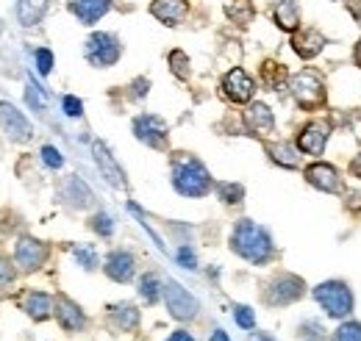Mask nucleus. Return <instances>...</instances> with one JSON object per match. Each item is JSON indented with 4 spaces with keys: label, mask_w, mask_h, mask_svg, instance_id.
<instances>
[{
    "label": "nucleus",
    "mask_w": 361,
    "mask_h": 341,
    "mask_svg": "<svg viewBox=\"0 0 361 341\" xmlns=\"http://www.w3.org/2000/svg\"><path fill=\"white\" fill-rule=\"evenodd\" d=\"M231 250L239 258H245L247 264H270L275 258V244L267 228H262L253 219H239L231 230Z\"/></svg>",
    "instance_id": "1"
},
{
    "label": "nucleus",
    "mask_w": 361,
    "mask_h": 341,
    "mask_svg": "<svg viewBox=\"0 0 361 341\" xmlns=\"http://www.w3.org/2000/svg\"><path fill=\"white\" fill-rule=\"evenodd\" d=\"M173 186L183 197H206L214 189V180L203 161H197L189 153H176L173 156Z\"/></svg>",
    "instance_id": "2"
},
{
    "label": "nucleus",
    "mask_w": 361,
    "mask_h": 341,
    "mask_svg": "<svg viewBox=\"0 0 361 341\" xmlns=\"http://www.w3.org/2000/svg\"><path fill=\"white\" fill-rule=\"evenodd\" d=\"M289 92L295 97V103L303 108V111H319L325 108L328 103V86L322 73H317L314 67H306L300 73H295L289 78Z\"/></svg>",
    "instance_id": "3"
},
{
    "label": "nucleus",
    "mask_w": 361,
    "mask_h": 341,
    "mask_svg": "<svg viewBox=\"0 0 361 341\" xmlns=\"http://www.w3.org/2000/svg\"><path fill=\"white\" fill-rule=\"evenodd\" d=\"M314 299L317 305L325 311L328 319H348L356 308V297H353V289L345 283V280H322L319 286H314Z\"/></svg>",
    "instance_id": "4"
},
{
    "label": "nucleus",
    "mask_w": 361,
    "mask_h": 341,
    "mask_svg": "<svg viewBox=\"0 0 361 341\" xmlns=\"http://www.w3.org/2000/svg\"><path fill=\"white\" fill-rule=\"evenodd\" d=\"M303 294H306L303 278H298V275H292V272H281V275H275L270 283H267V289H264V302H267L270 308H283V305H292V302L303 299Z\"/></svg>",
    "instance_id": "5"
},
{
    "label": "nucleus",
    "mask_w": 361,
    "mask_h": 341,
    "mask_svg": "<svg viewBox=\"0 0 361 341\" xmlns=\"http://www.w3.org/2000/svg\"><path fill=\"white\" fill-rule=\"evenodd\" d=\"M87 61H90L92 67H111V64H117L120 61V56H123V44L120 39L114 37V34H92L90 39H87Z\"/></svg>",
    "instance_id": "6"
},
{
    "label": "nucleus",
    "mask_w": 361,
    "mask_h": 341,
    "mask_svg": "<svg viewBox=\"0 0 361 341\" xmlns=\"http://www.w3.org/2000/svg\"><path fill=\"white\" fill-rule=\"evenodd\" d=\"M328 139H331V125L325 120H309L303 128L298 130L295 136V147L303 153V156H322L325 147H328Z\"/></svg>",
    "instance_id": "7"
},
{
    "label": "nucleus",
    "mask_w": 361,
    "mask_h": 341,
    "mask_svg": "<svg viewBox=\"0 0 361 341\" xmlns=\"http://www.w3.org/2000/svg\"><path fill=\"white\" fill-rule=\"evenodd\" d=\"M164 302H167V311H170L178 322L195 319L197 311H200V302L192 297L178 280H164Z\"/></svg>",
    "instance_id": "8"
},
{
    "label": "nucleus",
    "mask_w": 361,
    "mask_h": 341,
    "mask_svg": "<svg viewBox=\"0 0 361 341\" xmlns=\"http://www.w3.org/2000/svg\"><path fill=\"white\" fill-rule=\"evenodd\" d=\"M303 178L309 186H314L317 192H325V194H339L345 192V180L339 170L334 164H325V161H314L303 170Z\"/></svg>",
    "instance_id": "9"
},
{
    "label": "nucleus",
    "mask_w": 361,
    "mask_h": 341,
    "mask_svg": "<svg viewBox=\"0 0 361 341\" xmlns=\"http://www.w3.org/2000/svg\"><path fill=\"white\" fill-rule=\"evenodd\" d=\"M136 139L153 150H164L167 147V123L156 114H142L134 120Z\"/></svg>",
    "instance_id": "10"
},
{
    "label": "nucleus",
    "mask_w": 361,
    "mask_h": 341,
    "mask_svg": "<svg viewBox=\"0 0 361 341\" xmlns=\"http://www.w3.org/2000/svg\"><path fill=\"white\" fill-rule=\"evenodd\" d=\"M253 92H256V84H253V78L242 67H233L231 73H226V78H223V94H226L231 103L245 106V103L253 100Z\"/></svg>",
    "instance_id": "11"
},
{
    "label": "nucleus",
    "mask_w": 361,
    "mask_h": 341,
    "mask_svg": "<svg viewBox=\"0 0 361 341\" xmlns=\"http://www.w3.org/2000/svg\"><path fill=\"white\" fill-rule=\"evenodd\" d=\"M53 316L59 319L61 330H67V333H81L87 328V314L81 311L78 302H73L67 294H59L56 297V302H53Z\"/></svg>",
    "instance_id": "12"
},
{
    "label": "nucleus",
    "mask_w": 361,
    "mask_h": 341,
    "mask_svg": "<svg viewBox=\"0 0 361 341\" xmlns=\"http://www.w3.org/2000/svg\"><path fill=\"white\" fill-rule=\"evenodd\" d=\"M47 256H50V250H47L45 242L31 239V236L20 239V242H17V250H14V261H17V266H20V269H25V272H37V269L47 261Z\"/></svg>",
    "instance_id": "13"
},
{
    "label": "nucleus",
    "mask_w": 361,
    "mask_h": 341,
    "mask_svg": "<svg viewBox=\"0 0 361 341\" xmlns=\"http://www.w3.org/2000/svg\"><path fill=\"white\" fill-rule=\"evenodd\" d=\"M245 128L250 130L253 136H259V139H267L272 130H275V114L270 111V106L253 100L245 108Z\"/></svg>",
    "instance_id": "14"
},
{
    "label": "nucleus",
    "mask_w": 361,
    "mask_h": 341,
    "mask_svg": "<svg viewBox=\"0 0 361 341\" xmlns=\"http://www.w3.org/2000/svg\"><path fill=\"white\" fill-rule=\"evenodd\" d=\"M103 272L114 283H128V280H134L136 275V258L128 250H111L106 264H103Z\"/></svg>",
    "instance_id": "15"
},
{
    "label": "nucleus",
    "mask_w": 361,
    "mask_h": 341,
    "mask_svg": "<svg viewBox=\"0 0 361 341\" xmlns=\"http://www.w3.org/2000/svg\"><path fill=\"white\" fill-rule=\"evenodd\" d=\"M292 50L300 56V58H317L322 50H325V37H322V31H317V28H298L295 34H292Z\"/></svg>",
    "instance_id": "16"
},
{
    "label": "nucleus",
    "mask_w": 361,
    "mask_h": 341,
    "mask_svg": "<svg viewBox=\"0 0 361 341\" xmlns=\"http://www.w3.org/2000/svg\"><path fill=\"white\" fill-rule=\"evenodd\" d=\"M0 125H3V130H6L14 142L31 139V125H28V120H25L23 111H17L11 103H0Z\"/></svg>",
    "instance_id": "17"
},
{
    "label": "nucleus",
    "mask_w": 361,
    "mask_h": 341,
    "mask_svg": "<svg viewBox=\"0 0 361 341\" xmlns=\"http://www.w3.org/2000/svg\"><path fill=\"white\" fill-rule=\"evenodd\" d=\"M106 316H109V325L120 333H131L139 328V308L134 302H114V305H109Z\"/></svg>",
    "instance_id": "18"
},
{
    "label": "nucleus",
    "mask_w": 361,
    "mask_h": 341,
    "mask_svg": "<svg viewBox=\"0 0 361 341\" xmlns=\"http://www.w3.org/2000/svg\"><path fill=\"white\" fill-rule=\"evenodd\" d=\"M150 14L164 25H178L189 14V3L186 0H153L150 3Z\"/></svg>",
    "instance_id": "19"
},
{
    "label": "nucleus",
    "mask_w": 361,
    "mask_h": 341,
    "mask_svg": "<svg viewBox=\"0 0 361 341\" xmlns=\"http://www.w3.org/2000/svg\"><path fill=\"white\" fill-rule=\"evenodd\" d=\"M53 302H56V299L50 297V294H45V292H37V289L23 292V297H20L23 311H25L31 319H37V322H42V319H47V316L53 314Z\"/></svg>",
    "instance_id": "20"
},
{
    "label": "nucleus",
    "mask_w": 361,
    "mask_h": 341,
    "mask_svg": "<svg viewBox=\"0 0 361 341\" xmlns=\"http://www.w3.org/2000/svg\"><path fill=\"white\" fill-rule=\"evenodd\" d=\"M272 20L281 31L286 34H295L300 28V8H298V0H275L272 6Z\"/></svg>",
    "instance_id": "21"
},
{
    "label": "nucleus",
    "mask_w": 361,
    "mask_h": 341,
    "mask_svg": "<svg viewBox=\"0 0 361 341\" xmlns=\"http://www.w3.org/2000/svg\"><path fill=\"white\" fill-rule=\"evenodd\" d=\"M92 153H94V161H97L100 172L109 178L111 186H126V175L117 167V161L111 159V153H109V147H106L103 142H94V144H92Z\"/></svg>",
    "instance_id": "22"
},
{
    "label": "nucleus",
    "mask_w": 361,
    "mask_h": 341,
    "mask_svg": "<svg viewBox=\"0 0 361 341\" xmlns=\"http://www.w3.org/2000/svg\"><path fill=\"white\" fill-rule=\"evenodd\" d=\"M109 8H111V0H70V11L84 25H94Z\"/></svg>",
    "instance_id": "23"
},
{
    "label": "nucleus",
    "mask_w": 361,
    "mask_h": 341,
    "mask_svg": "<svg viewBox=\"0 0 361 341\" xmlns=\"http://www.w3.org/2000/svg\"><path fill=\"white\" fill-rule=\"evenodd\" d=\"M267 153H270V159L278 164V167H283V170H298L300 167V150L295 147V144H289V142H270L267 144Z\"/></svg>",
    "instance_id": "24"
},
{
    "label": "nucleus",
    "mask_w": 361,
    "mask_h": 341,
    "mask_svg": "<svg viewBox=\"0 0 361 341\" xmlns=\"http://www.w3.org/2000/svg\"><path fill=\"white\" fill-rule=\"evenodd\" d=\"M292 75L286 73V67L281 64V61H272V58H267L262 67H259V81H262V86H267L270 92H281L283 89V84L289 81Z\"/></svg>",
    "instance_id": "25"
},
{
    "label": "nucleus",
    "mask_w": 361,
    "mask_h": 341,
    "mask_svg": "<svg viewBox=\"0 0 361 341\" xmlns=\"http://www.w3.org/2000/svg\"><path fill=\"white\" fill-rule=\"evenodd\" d=\"M226 14L231 23L247 25V23H253V17H256V6H253V0H228Z\"/></svg>",
    "instance_id": "26"
},
{
    "label": "nucleus",
    "mask_w": 361,
    "mask_h": 341,
    "mask_svg": "<svg viewBox=\"0 0 361 341\" xmlns=\"http://www.w3.org/2000/svg\"><path fill=\"white\" fill-rule=\"evenodd\" d=\"M47 11V0H20L17 3V17L23 25H37Z\"/></svg>",
    "instance_id": "27"
},
{
    "label": "nucleus",
    "mask_w": 361,
    "mask_h": 341,
    "mask_svg": "<svg viewBox=\"0 0 361 341\" xmlns=\"http://www.w3.org/2000/svg\"><path fill=\"white\" fill-rule=\"evenodd\" d=\"M139 297L147 305H153V302H159V297H164V283L159 280V275L147 272V275L139 278Z\"/></svg>",
    "instance_id": "28"
},
{
    "label": "nucleus",
    "mask_w": 361,
    "mask_h": 341,
    "mask_svg": "<svg viewBox=\"0 0 361 341\" xmlns=\"http://www.w3.org/2000/svg\"><path fill=\"white\" fill-rule=\"evenodd\" d=\"M64 194H67V197H73L70 203H73L75 209H87V206L92 203V192L87 189V183H84L81 178H75V175L67 180V186H64Z\"/></svg>",
    "instance_id": "29"
},
{
    "label": "nucleus",
    "mask_w": 361,
    "mask_h": 341,
    "mask_svg": "<svg viewBox=\"0 0 361 341\" xmlns=\"http://www.w3.org/2000/svg\"><path fill=\"white\" fill-rule=\"evenodd\" d=\"M214 192H217V197H220L226 206H239V203L245 200V186H242V183H233V180L214 183Z\"/></svg>",
    "instance_id": "30"
},
{
    "label": "nucleus",
    "mask_w": 361,
    "mask_h": 341,
    "mask_svg": "<svg viewBox=\"0 0 361 341\" xmlns=\"http://www.w3.org/2000/svg\"><path fill=\"white\" fill-rule=\"evenodd\" d=\"M328 339V330L319 319H303L298 325V341H325Z\"/></svg>",
    "instance_id": "31"
},
{
    "label": "nucleus",
    "mask_w": 361,
    "mask_h": 341,
    "mask_svg": "<svg viewBox=\"0 0 361 341\" xmlns=\"http://www.w3.org/2000/svg\"><path fill=\"white\" fill-rule=\"evenodd\" d=\"M331 341H361V322H356V319H342L339 328L331 333Z\"/></svg>",
    "instance_id": "32"
},
{
    "label": "nucleus",
    "mask_w": 361,
    "mask_h": 341,
    "mask_svg": "<svg viewBox=\"0 0 361 341\" xmlns=\"http://www.w3.org/2000/svg\"><path fill=\"white\" fill-rule=\"evenodd\" d=\"M90 228L97 233V236H103V239H109L111 233H114V219L109 216L106 211H97L94 216L90 219Z\"/></svg>",
    "instance_id": "33"
},
{
    "label": "nucleus",
    "mask_w": 361,
    "mask_h": 341,
    "mask_svg": "<svg viewBox=\"0 0 361 341\" xmlns=\"http://www.w3.org/2000/svg\"><path fill=\"white\" fill-rule=\"evenodd\" d=\"M167 61H170V70L178 75L180 81H186V78H189V73H192V70H189V56H186L183 50H173V53L167 56Z\"/></svg>",
    "instance_id": "34"
},
{
    "label": "nucleus",
    "mask_w": 361,
    "mask_h": 341,
    "mask_svg": "<svg viewBox=\"0 0 361 341\" xmlns=\"http://www.w3.org/2000/svg\"><path fill=\"white\" fill-rule=\"evenodd\" d=\"M73 256H75V261L84 269H97V250L92 244H75L73 247Z\"/></svg>",
    "instance_id": "35"
},
{
    "label": "nucleus",
    "mask_w": 361,
    "mask_h": 341,
    "mask_svg": "<svg viewBox=\"0 0 361 341\" xmlns=\"http://www.w3.org/2000/svg\"><path fill=\"white\" fill-rule=\"evenodd\" d=\"M233 319L242 330H253L256 328V314L250 305H233Z\"/></svg>",
    "instance_id": "36"
},
{
    "label": "nucleus",
    "mask_w": 361,
    "mask_h": 341,
    "mask_svg": "<svg viewBox=\"0 0 361 341\" xmlns=\"http://www.w3.org/2000/svg\"><path fill=\"white\" fill-rule=\"evenodd\" d=\"M25 100H28V106H31L34 111H45L47 100H45V94H42V89L34 84V81H28V92H25Z\"/></svg>",
    "instance_id": "37"
},
{
    "label": "nucleus",
    "mask_w": 361,
    "mask_h": 341,
    "mask_svg": "<svg viewBox=\"0 0 361 341\" xmlns=\"http://www.w3.org/2000/svg\"><path fill=\"white\" fill-rule=\"evenodd\" d=\"M42 159H45V164L50 167V170H61V164H64L61 153H59L56 147H50V144H45V147H42Z\"/></svg>",
    "instance_id": "38"
},
{
    "label": "nucleus",
    "mask_w": 361,
    "mask_h": 341,
    "mask_svg": "<svg viewBox=\"0 0 361 341\" xmlns=\"http://www.w3.org/2000/svg\"><path fill=\"white\" fill-rule=\"evenodd\" d=\"M345 209L350 213H361V189H348L345 192Z\"/></svg>",
    "instance_id": "39"
},
{
    "label": "nucleus",
    "mask_w": 361,
    "mask_h": 341,
    "mask_svg": "<svg viewBox=\"0 0 361 341\" xmlns=\"http://www.w3.org/2000/svg\"><path fill=\"white\" fill-rule=\"evenodd\" d=\"M37 67H39L42 75H47V73L53 70V53H50L47 47H39V50H37Z\"/></svg>",
    "instance_id": "40"
},
{
    "label": "nucleus",
    "mask_w": 361,
    "mask_h": 341,
    "mask_svg": "<svg viewBox=\"0 0 361 341\" xmlns=\"http://www.w3.org/2000/svg\"><path fill=\"white\" fill-rule=\"evenodd\" d=\"M64 114H67V117H81V114H84V103H81L78 97L67 94V97H64Z\"/></svg>",
    "instance_id": "41"
},
{
    "label": "nucleus",
    "mask_w": 361,
    "mask_h": 341,
    "mask_svg": "<svg viewBox=\"0 0 361 341\" xmlns=\"http://www.w3.org/2000/svg\"><path fill=\"white\" fill-rule=\"evenodd\" d=\"M11 280H14V266L6 258H0V289H6Z\"/></svg>",
    "instance_id": "42"
},
{
    "label": "nucleus",
    "mask_w": 361,
    "mask_h": 341,
    "mask_svg": "<svg viewBox=\"0 0 361 341\" xmlns=\"http://www.w3.org/2000/svg\"><path fill=\"white\" fill-rule=\"evenodd\" d=\"M178 261L186 266V269H195V253L189 250V247H180L178 250Z\"/></svg>",
    "instance_id": "43"
},
{
    "label": "nucleus",
    "mask_w": 361,
    "mask_h": 341,
    "mask_svg": "<svg viewBox=\"0 0 361 341\" xmlns=\"http://www.w3.org/2000/svg\"><path fill=\"white\" fill-rule=\"evenodd\" d=\"M345 8L353 14L356 25H361V0H345Z\"/></svg>",
    "instance_id": "44"
},
{
    "label": "nucleus",
    "mask_w": 361,
    "mask_h": 341,
    "mask_svg": "<svg viewBox=\"0 0 361 341\" xmlns=\"http://www.w3.org/2000/svg\"><path fill=\"white\" fill-rule=\"evenodd\" d=\"M247 341H278V339L270 336V333H264V330H253V333L247 336Z\"/></svg>",
    "instance_id": "45"
},
{
    "label": "nucleus",
    "mask_w": 361,
    "mask_h": 341,
    "mask_svg": "<svg viewBox=\"0 0 361 341\" xmlns=\"http://www.w3.org/2000/svg\"><path fill=\"white\" fill-rule=\"evenodd\" d=\"M167 341H195V336H192L189 330H176V333H170Z\"/></svg>",
    "instance_id": "46"
},
{
    "label": "nucleus",
    "mask_w": 361,
    "mask_h": 341,
    "mask_svg": "<svg viewBox=\"0 0 361 341\" xmlns=\"http://www.w3.org/2000/svg\"><path fill=\"white\" fill-rule=\"evenodd\" d=\"M350 175H353V178H359V180H361V153L356 156V159H353V161H350Z\"/></svg>",
    "instance_id": "47"
},
{
    "label": "nucleus",
    "mask_w": 361,
    "mask_h": 341,
    "mask_svg": "<svg viewBox=\"0 0 361 341\" xmlns=\"http://www.w3.org/2000/svg\"><path fill=\"white\" fill-rule=\"evenodd\" d=\"M209 341H231V339H228V333H226V330H220V328H214V330H212V336H209Z\"/></svg>",
    "instance_id": "48"
},
{
    "label": "nucleus",
    "mask_w": 361,
    "mask_h": 341,
    "mask_svg": "<svg viewBox=\"0 0 361 341\" xmlns=\"http://www.w3.org/2000/svg\"><path fill=\"white\" fill-rule=\"evenodd\" d=\"M353 64L361 70V39L356 44H353Z\"/></svg>",
    "instance_id": "49"
}]
</instances>
